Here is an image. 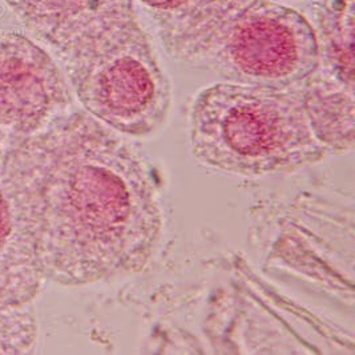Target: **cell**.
Instances as JSON below:
<instances>
[{"label": "cell", "mask_w": 355, "mask_h": 355, "mask_svg": "<svg viewBox=\"0 0 355 355\" xmlns=\"http://www.w3.org/2000/svg\"><path fill=\"white\" fill-rule=\"evenodd\" d=\"M224 81L291 88L318 65V46L302 14L270 0H224L172 55Z\"/></svg>", "instance_id": "3"}, {"label": "cell", "mask_w": 355, "mask_h": 355, "mask_svg": "<svg viewBox=\"0 0 355 355\" xmlns=\"http://www.w3.org/2000/svg\"><path fill=\"white\" fill-rule=\"evenodd\" d=\"M46 279L83 286L136 275L164 232L146 155L85 111H71L1 164Z\"/></svg>", "instance_id": "1"}, {"label": "cell", "mask_w": 355, "mask_h": 355, "mask_svg": "<svg viewBox=\"0 0 355 355\" xmlns=\"http://www.w3.org/2000/svg\"><path fill=\"white\" fill-rule=\"evenodd\" d=\"M63 63L107 35L139 21L133 0H6Z\"/></svg>", "instance_id": "6"}, {"label": "cell", "mask_w": 355, "mask_h": 355, "mask_svg": "<svg viewBox=\"0 0 355 355\" xmlns=\"http://www.w3.org/2000/svg\"><path fill=\"white\" fill-rule=\"evenodd\" d=\"M155 21L169 56L209 19L224 0H133Z\"/></svg>", "instance_id": "10"}, {"label": "cell", "mask_w": 355, "mask_h": 355, "mask_svg": "<svg viewBox=\"0 0 355 355\" xmlns=\"http://www.w3.org/2000/svg\"><path fill=\"white\" fill-rule=\"evenodd\" d=\"M307 120L315 139L331 153L354 149V87L317 68L301 83Z\"/></svg>", "instance_id": "8"}, {"label": "cell", "mask_w": 355, "mask_h": 355, "mask_svg": "<svg viewBox=\"0 0 355 355\" xmlns=\"http://www.w3.org/2000/svg\"><path fill=\"white\" fill-rule=\"evenodd\" d=\"M44 279L33 240L0 165V302H33Z\"/></svg>", "instance_id": "7"}, {"label": "cell", "mask_w": 355, "mask_h": 355, "mask_svg": "<svg viewBox=\"0 0 355 355\" xmlns=\"http://www.w3.org/2000/svg\"><path fill=\"white\" fill-rule=\"evenodd\" d=\"M189 135L198 162L230 175L291 173L330 155L310 128L301 84L214 83L194 98Z\"/></svg>", "instance_id": "2"}, {"label": "cell", "mask_w": 355, "mask_h": 355, "mask_svg": "<svg viewBox=\"0 0 355 355\" xmlns=\"http://www.w3.org/2000/svg\"><path fill=\"white\" fill-rule=\"evenodd\" d=\"M83 111L127 137L162 130L172 108V87L139 21L107 35L63 62Z\"/></svg>", "instance_id": "4"}, {"label": "cell", "mask_w": 355, "mask_h": 355, "mask_svg": "<svg viewBox=\"0 0 355 355\" xmlns=\"http://www.w3.org/2000/svg\"><path fill=\"white\" fill-rule=\"evenodd\" d=\"M37 340L33 302H0V355L31 354Z\"/></svg>", "instance_id": "11"}, {"label": "cell", "mask_w": 355, "mask_h": 355, "mask_svg": "<svg viewBox=\"0 0 355 355\" xmlns=\"http://www.w3.org/2000/svg\"><path fill=\"white\" fill-rule=\"evenodd\" d=\"M318 67L354 87V0H315Z\"/></svg>", "instance_id": "9"}, {"label": "cell", "mask_w": 355, "mask_h": 355, "mask_svg": "<svg viewBox=\"0 0 355 355\" xmlns=\"http://www.w3.org/2000/svg\"><path fill=\"white\" fill-rule=\"evenodd\" d=\"M72 104V89L49 53L26 36H0V165Z\"/></svg>", "instance_id": "5"}]
</instances>
